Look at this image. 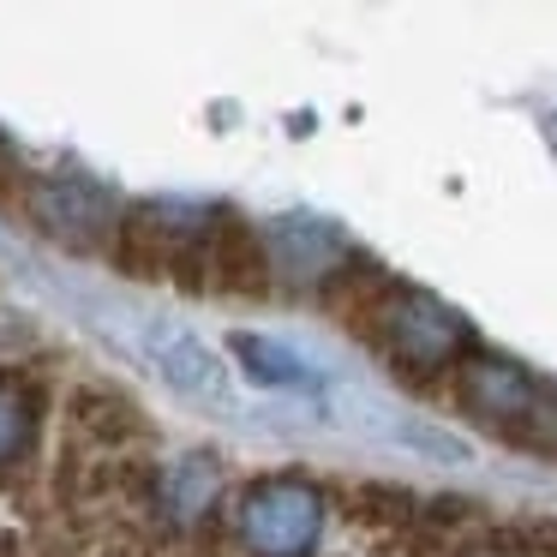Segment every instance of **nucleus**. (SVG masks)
Returning <instances> with one entry per match:
<instances>
[{"label":"nucleus","instance_id":"nucleus-1","mask_svg":"<svg viewBox=\"0 0 557 557\" xmlns=\"http://www.w3.org/2000/svg\"><path fill=\"white\" fill-rule=\"evenodd\" d=\"M133 342H138V354H145L150 372H157L169 389H181L186 401H222L228 396V366H222L193 330L150 318V324L133 330Z\"/></svg>","mask_w":557,"mask_h":557},{"label":"nucleus","instance_id":"nucleus-2","mask_svg":"<svg viewBox=\"0 0 557 557\" xmlns=\"http://www.w3.org/2000/svg\"><path fill=\"white\" fill-rule=\"evenodd\" d=\"M102 222H109V198L78 186V181H54L37 193V228L61 234V240H73V246L97 240Z\"/></svg>","mask_w":557,"mask_h":557},{"label":"nucleus","instance_id":"nucleus-3","mask_svg":"<svg viewBox=\"0 0 557 557\" xmlns=\"http://www.w3.org/2000/svg\"><path fill=\"white\" fill-rule=\"evenodd\" d=\"M246 533H252L264 552H282V557L300 552L306 533H312V497L270 485V492H258L252 504H246Z\"/></svg>","mask_w":557,"mask_h":557},{"label":"nucleus","instance_id":"nucleus-4","mask_svg":"<svg viewBox=\"0 0 557 557\" xmlns=\"http://www.w3.org/2000/svg\"><path fill=\"white\" fill-rule=\"evenodd\" d=\"M18 444H25V401L0 384V456H13Z\"/></svg>","mask_w":557,"mask_h":557}]
</instances>
